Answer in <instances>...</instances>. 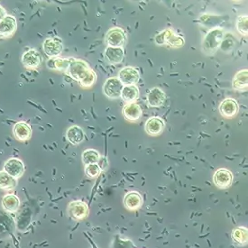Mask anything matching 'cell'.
Here are the masks:
<instances>
[{
	"mask_svg": "<svg viewBox=\"0 0 248 248\" xmlns=\"http://www.w3.org/2000/svg\"><path fill=\"white\" fill-rule=\"evenodd\" d=\"M17 185V180L7 174L5 170L0 171V189L12 190Z\"/></svg>",
	"mask_w": 248,
	"mask_h": 248,
	"instance_id": "obj_25",
	"label": "cell"
},
{
	"mask_svg": "<svg viewBox=\"0 0 248 248\" xmlns=\"http://www.w3.org/2000/svg\"><path fill=\"white\" fill-rule=\"evenodd\" d=\"M22 64L27 70H36L42 62V57L39 52L34 49H30L24 52L22 55Z\"/></svg>",
	"mask_w": 248,
	"mask_h": 248,
	"instance_id": "obj_11",
	"label": "cell"
},
{
	"mask_svg": "<svg viewBox=\"0 0 248 248\" xmlns=\"http://www.w3.org/2000/svg\"><path fill=\"white\" fill-rule=\"evenodd\" d=\"M239 111V107L237 101L234 98L224 99L219 106V112L225 118H232L237 115Z\"/></svg>",
	"mask_w": 248,
	"mask_h": 248,
	"instance_id": "obj_13",
	"label": "cell"
},
{
	"mask_svg": "<svg viewBox=\"0 0 248 248\" xmlns=\"http://www.w3.org/2000/svg\"><path fill=\"white\" fill-rule=\"evenodd\" d=\"M72 58H62V57H56L52 58L47 62V65L52 69L58 72H67Z\"/></svg>",
	"mask_w": 248,
	"mask_h": 248,
	"instance_id": "obj_24",
	"label": "cell"
},
{
	"mask_svg": "<svg viewBox=\"0 0 248 248\" xmlns=\"http://www.w3.org/2000/svg\"><path fill=\"white\" fill-rule=\"evenodd\" d=\"M105 59L110 64H119L124 59V49L123 48H111L107 47L104 52Z\"/></svg>",
	"mask_w": 248,
	"mask_h": 248,
	"instance_id": "obj_20",
	"label": "cell"
},
{
	"mask_svg": "<svg viewBox=\"0 0 248 248\" xmlns=\"http://www.w3.org/2000/svg\"><path fill=\"white\" fill-rule=\"evenodd\" d=\"M124 205L125 209L130 211H136L142 207L143 197L137 191H131L124 196Z\"/></svg>",
	"mask_w": 248,
	"mask_h": 248,
	"instance_id": "obj_19",
	"label": "cell"
},
{
	"mask_svg": "<svg viewBox=\"0 0 248 248\" xmlns=\"http://www.w3.org/2000/svg\"><path fill=\"white\" fill-rule=\"evenodd\" d=\"M7 10H6L4 7H1V6H0V21L3 19V18H4V17L7 16Z\"/></svg>",
	"mask_w": 248,
	"mask_h": 248,
	"instance_id": "obj_31",
	"label": "cell"
},
{
	"mask_svg": "<svg viewBox=\"0 0 248 248\" xmlns=\"http://www.w3.org/2000/svg\"><path fill=\"white\" fill-rule=\"evenodd\" d=\"M17 30V21L11 15H7L0 21V37L10 38Z\"/></svg>",
	"mask_w": 248,
	"mask_h": 248,
	"instance_id": "obj_9",
	"label": "cell"
},
{
	"mask_svg": "<svg viewBox=\"0 0 248 248\" xmlns=\"http://www.w3.org/2000/svg\"><path fill=\"white\" fill-rule=\"evenodd\" d=\"M2 207L8 213H15L20 208V200L15 194H7L2 199Z\"/></svg>",
	"mask_w": 248,
	"mask_h": 248,
	"instance_id": "obj_21",
	"label": "cell"
},
{
	"mask_svg": "<svg viewBox=\"0 0 248 248\" xmlns=\"http://www.w3.org/2000/svg\"><path fill=\"white\" fill-rule=\"evenodd\" d=\"M155 42L158 45H168L175 48L182 47L184 45L183 37L176 35L170 29L164 30L160 34H158L155 37Z\"/></svg>",
	"mask_w": 248,
	"mask_h": 248,
	"instance_id": "obj_6",
	"label": "cell"
},
{
	"mask_svg": "<svg viewBox=\"0 0 248 248\" xmlns=\"http://www.w3.org/2000/svg\"><path fill=\"white\" fill-rule=\"evenodd\" d=\"M97 79H98V75L96 72L94 70L91 69L89 72L87 73V75L85 76V78H83L80 82H79V85L81 86L82 88H91L92 86L94 85L96 82H97Z\"/></svg>",
	"mask_w": 248,
	"mask_h": 248,
	"instance_id": "obj_28",
	"label": "cell"
},
{
	"mask_svg": "<svg viewBox=\"0 0 248 248\" xmlns=\"http://www.w3.org/2000/svg\"><path fill=\"white\" fill-rule=\"evenodd\" d=\"M118 78L123 86L136 85L140 79V72L134 67H124L118 72Z\"/></svg>",
	"mask_w": 248,
	"mask_h": 248,
	"instance_id": "obj_8",
	"label": "cell"
},
{
	"mask_svg": "<svg viewBox=\"0 0 248 248\" xmlns=\"http://www.w3.org/2000/svg\"><path fill=\"white\" fill-rule=\"evenodd\" d=\"M120 98L126 102V104L135 103L139 98V89L137 85L124 86Z\"/></svg>",
	"mask_w": 248,
	"mask_h": 248,
	"instance_id": "obj_22",
	"label": "cell"
},
{
	"mask_svg": "<svg viewBox=\"0 0 248 248\" xmlns=\"http://www.w3.org/2000/svg\"><path fill=\"white\" fill-rule=\"evenodd\" d=\"M232 239L235 244L239 246H245L248 244V230L247 228H237L232 231Z\"/></svg>",
	"mask_w": 248,
	"mask_h": 248,
	"instance_id": "obj_26",
	"label": "cell"
},
{
	"mask_svg": "<svg viewBox=\"0 0 248 248\" xmlns=\"http://www.w3.org/2000/svg\"><path fill=\"white\" fill-rule=\"evenodd\" d=\"M224 34L219 28H214L209 32L203 42V51L207 54H213L222 44Z\"/></svg>",
	"mask_w": 248,
	"mask_h": 248,
	"instance_id": "obj_2",
	"label": "cell"
},
{
	"mask_svg": "<svg viewBox=\"0 0 248 248\" xmlns=\"http://www.w3.org/2000/svg\"><path fill=\"white\" fill-rule=\"evenodd\" d=\"M122 114L127 121L136 122L141 118L143 112H142L141 107L135 102V103L125 104L122 109Z\"/></svg>",
	"mask_w": 248,
	"mask_h": 248,
	"instance_id": "obj_16",
	"label": "cell"
},
{
	"mask_svg": "<svg viewBox=\"0 0 248 248\" xmlns=\"http://www.w3.org/2000/svg\"><path fill=\"white\" fill-rule=\"evenodd\" d=\"M233 88L236 91H246L248 86V69H244L237 72L233 78Z\"/></svg>",
	"mask_w": 248,
	"mask_h": 248,
	"instance_id": "obj_23",
	"label": "cell"
},
{
	"mask_svg": "<svg viewBox=\"0 0 248 248\" xmlns=\"http://www.w3.org/2000/svg\"><path fill=\"white\" fill-rule=\"evenodd\" d=\"M166 100V94L160 88H153L147 95V102L150 107L158 108L164 104Z\"/></svg>",
	"mask_w": 248,
	"mask_h": 248,
	"instance_id": "obj_18",
	"label": "cell"
},
{
	"mask_svg": "<svg viewBox=\"0 0 248 248\" xmlns=\"http://www.w3.org/2000/svg\"><path fill=\"white\" fill-rule=\"evenodd\" d=\"M236 28L238 32L244 36H248V16L243 15L238 16L236 20Z\"/></svg>",
	"mask_w": 248,
	"mask_h": 248,
	"instance_id": "obj_29",
	"label": "cell"
},
{
	"mask_svg": "<svg viewBox=\"0 0 248 248\" xmlns=\"http://www.w3.org/2000/svg\"><path fill=\"white\" fill-rule=\"evenodd\" d=\"M43 50L46 56L51 59L59 57L60 54L63 51L62 41L58 37L46 38L43 43Z\"/></svg>",
	"mask_w": 248,
	"mask_h": 248,
	"instance_id": "obj_5",
	"label": "cell"
},
{
	"mask_svg": "<svg viewBox=\"0 0 248 248\" xmlns=\"http://www.w3.org/2000/svg\"><path fill=\"white\" fill-rule=\"evenodd\" d=\"M123 87L124 86L122 85L118 77H111L106 79L102 91L107 98L117 99L120 98Z\"/></svg>",
	"mask_w": 248,
	"mask_h": 248,
	"instance_id": "obj_4",
	"label": "cell"
},
{
	"mask_svg": "<svg viewBox=\"0 0 248 248\" xmlns=\"http://www.w3.org/2000/svg\"><path fill=\"white\" fill-rule=\"evenodd\" d=\"M69 215L73 220H83L89 215V208L87 204L81 201H74L68 207Z\"/></svg>",
	"mask_w": 248,
	"mask_h": 248,
	"instance_id": "obj_10",
	"label": "cell"
},
{
	"mask_svg": "<svg viewBox=\"0 0 248 248\" xmlns=\"http://www.w3.org/2000/svg\"><path fill=\"white\" fill-rule=\"evenodd\" d=\"M4 170L14 179L18 180L25 173V164L18 158H10L5 163Z\"/></svg>",
	"mask_w": 248,
	"mask_h": 248,
	"instance_id": "obj_7",
	"label": "cell"
},
{
	"mask_svg": "<svg viewBox=\"0 0 248 248\" xmlns=\"http://www.w3.org/2000/svg\"><path fill=\"white\" fill-rule=\"evenodd\" d=\"M233 178L234 177L230 170L221 168L214 173L213 182L217 188L222 189H228L233 183Z\"/></svg>",
	"mask_w": 248,
	"mask_h": 248,
	"instance_id": "obj_12",
	"label": "cell"
},
{
	"mask_svg": "<svg viewBox=\"0 0 248 248\" xmlns=\"http://www.w3.org/2000/svg\"><path fill=\"white\" fill-rule=\"evenodd\" d=\"M165 127V123L163 119L159 117H152L145 122L144 129L150 136H159L163 133Z\"/></svg>",
	"mask_w": 248,
	"mask_h": 248,
	"instance_id": "obj_15",
	"label": "cell"
},
{
	"mask_svg": "<svg viewBox=\"0 0 248 248\" xmlns=\"http://www.w3.org/2000/svg\"><path fill=\"white\" fill-rule=\"evenodd\" d=\"M84 131L78 125H72L66 132V139L72 145H78L84 140Z\"/></svg>",
	"mask_w": 248,
	"mask_h": 248,
	"instance_id": "obj_17",
	"label": "cell"
},
{
	"mask_svg": "<svg viewBox=\"0 0 248 248\" xmlns=\"http://www.w3.org/2000/svg\"><path fill=\"white\" fill-rule=\"evenodd\" d=\"M91 69L92 68L84 60L72 58L71 63H70V66H69L66 73L73 80H75V81L79 83L83 78H85L87 73L89 72Z\"/></svg>",
	"mask_w": 248,
	"mask_h": 248,
	"instance_id": "obj_1",
	"label": "cell"
},
{
	"mask_svg": "<svg viewBox=\"0 0 248 248\" xmlns=\"http://www.w3.org/2000/svg\"><path fill=\"white\" fill-rule=\"evenodd\" d=\"M13 134L15 138L19 142H26L32 137L33 131L26 122L19 121L14 125Z\"/></svg>",
	"mask_w": 248,
	"mask_h": 248,
	"instance_id": "obj_14",
	"label": "cell"
},
{
	"mask_svg": "<svg viewBox=\"0 0 248 248\" xmlns=\"http://www.w3.org/2000/svg\"><path fill=\"white\" fill-rule=\"evenodd\" d=\"M101 168L98 163L85 165V174L90 178H97L101 173Z\"/></svg>",
	"mask_w": 248,
	"mask_h": 248,
	"instance_id": "obj_30",
	"label": "cell"
},
{
	"mask_svg": "<svg viewBox=\"0 0 248 248\" xmlns=\"http://www.w3.org/2000/svg\"><path fill=\"white\" fill-rule=\"evenodd\" d=\"M101 158L99 152L95 149H87L82 153V162L85 164L98 163Z\"/></svg>",
	"mask_w": 248,
	"mask_h": 248,
	"instance_id": "obj_27",
	"label": "cell"
},
{
	"mask_svg": "<svg viewBox=\"0 0 248 248\" xmlns=\"http://www.w3.org/2000/svg\"><path fill=\"white\" fill-rule=\"evenodd\" d=\"M106 43L108 47L123 48L126 43V34L120 27H113L106 35Z\"/></svg>",
	"mask_w": 248,
	"mask_h": 248,
	"instance_id": "obj_3",
	"label": "cell"
}]
</instances>
